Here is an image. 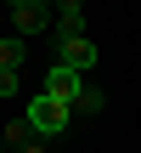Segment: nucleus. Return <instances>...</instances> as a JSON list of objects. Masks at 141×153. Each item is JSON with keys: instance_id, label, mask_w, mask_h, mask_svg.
<instances>
[{"instance_id": "nucleus-1", "label": "nucleus", "mask_w": 141, "mask_h": 153, "mask_svg": "<svg viewBox=\"0 0 141 153\" xmlns=\"http://www.w3.org/2000/svg\"><path fill=\"white\" fill-rule=\"evenodd\" d=\"M23 119H28V131H34V136H62V131H68V119H73V108L40 91V97L28 102V114H23Z\"/></svg>"}, {"instance_id": "nucleus-2", "label": "nucleus", "mask_w": 141, "mask_h": 153, "mask_svg": "<svg viewBox=\"0 0 141 153\" xmlns=\"http://www.w3.org/2000/svg\"><path fill=\"white\" fill-rule=\"evenodd\" d=\"M90 79L79 74V68H62V62H51V74H45V97H57V102H79V91H85Z\"/></svg>"}, {"instance_id": "nucleus-3", "label": "nucleus", "mask_w": 141, "mask_h": 153, "mask_svg": "<svg viewBox=\"0 0 141 153\" xmlns=\"http://www.w3.org/2000/svg\"><path fill=\"white\" fill-rule=\"evenodd\" d=\"M57 62H62V68H79V74H90V68H96V45H90V34L57 40Z\"/></svg>"}, {"instance_id": "nucleus-4", "label": "nucleus", "mask_w": 141, "mask_h": 153, "mask_svg": "<svg viewBox=\"0 0 141 153\" xmlns=\"http://www.w3.org/2000/svg\"><path fill=\"white\" fill-rule=\"evenodd\" d=\"M85 34V0H57V40Z\"/></svg>"}, {"instance_id": "nucleus-5", "label": "nucleus", "mask_w": 141, "mask_h": 153, "mask_svg": "<svg viewBox=\"0 0 141 153\" xmlns=\"http://www.w3.org/2000/svg\"><path fill=\"white\" fill-rule=\"evenodd\" d=\"M45 17H51V11L28 0V6H17V11H11V28H17L23 40H28V34H45Z\"/></svg>"}, {"instance_id": "nucleus-6", "label": "nucleus", "mask_w": 141, "mask_h": 153, "mask_svg": "<svg viewBox=\"0 0 141 153\" xmlns=\"http://www.w3.org/2000/svg\"><path fill=\"white\" fill-rule=\"evenodd\" d=\"M23 57H28V40L23 34H6L0 40V68H23Z\"/></svg>"}, {"instance_id": "nucleus-7", "label": "nucleus", "mask_w": 141, "mask_h": 153, "mask_svg": "<svg viewBox=\"0 0 141 153\" xmlns=\"http://www.w3.org/2000/svg\"><path fill=\"white\" fill-rule=\"evenodd\" d=\"M102 108H107V97H102L96 85H85V91H79V102H73V114H102Z\"/></svg>"}, {"instance_id": "nucleus-8", "label": "nucleus", "mask_w": 141, "mask_h": 153, "mask_svg": "<svg viewBox=\"0 0 141 153\" xmlns=\"http://www.w3.org/2000/svg\"><path fill=\"white\" fill-rule=\"evenodd\" d=\"M0 136H6V148H23V142H34V131H28V119H17V125H6Z\"/></svg>"}, {"instance_id": "nucleus-9", "label": "nucleus", "mask_w": 141, "mask_h": 153, "mask_svg": "<svg viewBox=\"0 0 141 153\" xmlns=\"http://www.w3.org/2000/svg\"><path fill=\"white\" fill-rule=\"evenodd\" d=\"M23 91V79H17V68H0V97H17Z\"/></svg>"}, {"instance_id": "nucleus-10", "label": "nucleus", "mask_w": 141, "mask_h": 153, "mask_svg": "<svg viewBox=\"0 0 141 153\" xmlns=\"http://www.w3.org/2000/svg\"><path fill=\"white\" fill-rule=\"evenodd\" d=\"M17 153H45V148H40V142H23V148H17Z\"/></svg>"}, {"instance_id": "nucleus-11", "label": "nucleus", "mask_w": 141, "mask_h": 153, "mask_svg": "<svg viewBox=\"0 0 141 153\" xmlns=\"http://www.w3.org/2000/svg\"><path fill=\"white\" fill-rule=\"evenodd\" d=\"M34 6H45V11H51V6H57V0H34Z\"/></svg>"}, {"instance_id": "nucleus-12", "label": "nucleus", "mask_w": 141, "mask_h": 153, "mask_svg": "<svg viewBox=\"0 0 141 153\" xmlns=\"http://www.w3.org/2000/svg\"><path fill=\"white\" fill-rule=\"evenodd\" d=\"M0 153H6V136H0Z\"/></svg>"}]
</instances>
